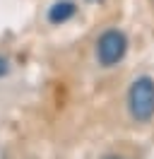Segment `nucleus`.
<instances>
[{
  "label": "nucleus",
  "mask_w": 154,
  "mask_h": 159,
  "mask_svg": "<svg viewBox=\"0 0 154 159\" xmlns=\"http://www.w3.org/2000/svg\"><path fill=\"white\" fill-rule=\"evenodd\" d=\"M128 104H130V113L135 120H149L154 116V82L149 77H140L133 82L130 94H128Z\"/></svg>",
  "instance_id": "f257e3e1"
},
{
  "label": "nucleus",
  "mask_w": 154,
  "mask_h": 159,
  "mask_svg": "<svg viewBox=\"0 0 154 159\" xmlns=\"http://www.w3.org/2000/svg\"><path fill=\"white\" fill-rule=\"evenodd\" d=\"M125 51H128V41L120 31H106L96 43V56L101 65H116L125 56Z\"/></svg>",
  "instance_id": "f03ea898"
},
{
  "label": "nucleus",
  "mask_w": 154,
  "mask_h": 159,
  "mask_svg": "<svg viewBox=\"0 0 154 159\" xmlns=\"http://www.w3.org/2000/svg\"><path fill=\"white\" fill-rule=\"evenodd\" d=\"M72 15H75V5L67 2V0H63V2H56V5L48 10V20L53 22V24H60V22H67Z\"/></svg>",
  "instance_id": "7ed1b4c3"
},
{
  "label": "nucleus",
  "mask_w": 154,
  "mask_h": 159,
  "mask_svg": "<svg viewBox=\"0 0 154 159\" xmlns=\"http://www.w3.org/2000/svg\"><path fill=\"white\" fill-rule=\"evenodd\" d=\"M5 72V60H0V75Z\"/></svg>",
  "instance_id": "20e7f679"
},
{
  "label": "nucleus",
  "mask_w": 154,
  "mask_h": 159,
  "mask_svg": "<svg viewBox=\"0 0 154 159\" xmlns=\"http://www.w3.org/2000/svg\"><path fill=\"white\" fill-rule=\"evenodd\" d=\"M106 159H120V157H106Z\"/></svg>",
  "instance_id": "39448f33"
}]
</instances>
